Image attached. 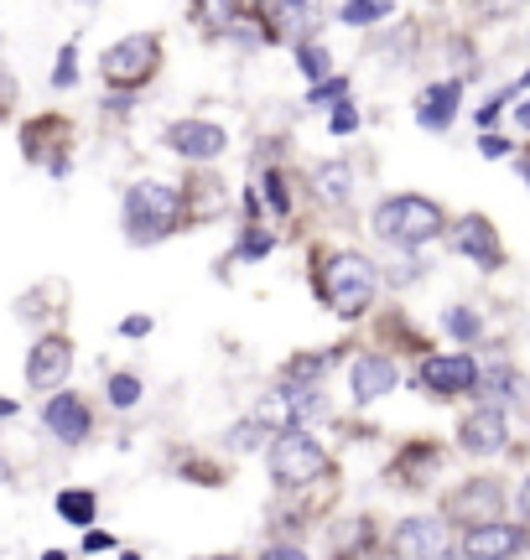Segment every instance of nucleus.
<instances>
[{
  "mask_svg": "<svg viewBox=\"0 0 530 560\" xmlns=\"http://www.w3.org/2000/svg\"><path fill=\"white\" fill-rule=\"evenodd\" d=\"M83 550H89V556H100V550H110V535H89V540H83Z\"/></svg>",
  "mask_w": 530,
  "mask_h": 560,
  "instance_id": "obj_33",
  "label": "nucleus"
},
{
  "mask_svg": "<svg viewBox=\"0 0 530 560\" xmlns=\"http://www.w3.org/2000/svg\"><path fill=\"white\" fill-rule=\"evenodd\" d=\"M520 514H526V520H530V482H526V488H520Z\"/></svg>",
  "mask_w": 530,
  "mask_h": 560,
  "instance_id": "obj_35",
  "label": "nucleus"
},
{
  "mask_svg": "<svg viewBox=\"0 0 530 560\" xmlns=\"http://www.w3.org/2000/svg\"><path fill=\"white\" fill-rule=\"evenodd\" d=\"M338 16H344L348 26H365V21H385V16H390V5H385V0H369V5L359 0V5H344Z\"/></svg>",
  "mask_w": 530,
  "mask_h": 560,
  "instance_id": "obj_22",
  "label": "nucleus"
},
{
  "mask_svg": "<svg viewBox=\"0 0 530 560\" xmlns=\"http://www.w3.org/2000/svg\"><path fill=\"white\" fill-rule=\"evenodd\" d=\"M375 234L385 244H401V249H416V244H427L442 234V208L427 198H390L375 208Z\"/></svg>",
  "mask_w": 530,
  "mask_h": 560,
  "instance_id": "obj_3",
  "label": "nucleus"
},
{
  "mask_svg": "<svg viewBox=\"0 0 530 560\" xmlns=\"http://www.w3.org/2000/svg\"><path fill=\"white\" fill-rule=\"evenodd\" d=\"M136 400H141V380H136V374H115V380H110V405H115V410H130Z\"/></svg>",
  "mask_w": 530,
  "mask_h": 560,
  "instance_id": "obj_21",
  "label": "nucleus"
},
{
  "mask_svg": "<svg viewBox=\"0 0 530 560\" xmlns=\"http://www.w3.org/2000/svg\"><path fill=\"white\" fill-rule=\"evenodd\" d=\"M452 249L458 255H473L479 265H499L505 255H499V240H494V229H489V219H479V213H469V219L452 229Z\"/></svg>",
  "mask_w": 530,
  "mask_h": 560,
  "instance_id": "obj_14",
  "label": "nucleus"
},
{
  "mask_svg": "<svg viewBox=\"0 0 530 560\" xmlns=\"http://www.w3.org/2000/svg\"><path fill=\"white\" fill-rule=\"evenodd\" d=\"M344 94H348V79H327L312 89V104H333V100H344Z\"/></svg>",
  "mask_w": 530,
  "mask_h": 560,
  "instance_id": "obj_27",
  "label": "nucleus"
},
{
  "mask_svg": "<svg viewBox=\"0 0 530 560\" xmlns=\"http://www.w3.org/2000/svg\"><path fill=\"white\" fill-rule=\"evenodd\" d=\"M157 68H162V37L157 32H130L104 52V79L120 83V89H141Z\"/></svg>",
  "mask_w": 530,
  "mask_h": 560,
  "instance_id": "obj_5",
  "label": "nucleus"
},
{
  "mask_svg": "<svg viewBox=\"0 0 530 560\" xmlns=\"http://www.w3.org/2000/svg\"><path fill=\"white\" fill-rule=\"evenodd\" d=\"M431 560H458V556H452V550H442V556H431Z\"/></svg>",
  "mask_w": 530,
  "mask_h": 560,
  "instance_id": "obj_39",
  "label": "nucleus"
},
{
  "mask_svg": "<svg viewBox=\"0 0 530 560\" xmlns=\"http://www.w3.org/2000/svg\"><path fill=\"white\" fill-rule=\"evenodd\" d=\"M354 125H359V115H354L348 104H338V115H333V136H348Z\"/></svg>",
  "mask_w": 530,
  "mask_h": 560,
  "instance_id": "obj_29",
  "label": "nucleus"
},
{
  "mask_svg": "<svg viewBox=\"0 0 530 560\" xmlns=\"http://www.w3.org/2000/svg\"><path fill=\"white\" fill-rule=\"evenodd\" d=\"M261 255H270V240L261 229H250V240H240V260H261Z\"/></svg>",
  "mask_w": 530,
  "mask_h": 560,
  "instance_id": "obj_26",
  "label": "nucleus"
},
{
  "mask_svg": "<svg viewBox=\"0 0 530 560\" xmlns=\"http://www.w3.org/2000/svg\"><path fill=\"white\" fill-rule=\"evenodd\" d=\"M448 332H452V338H463V342H473V338H479V317H473L469 306H452V312H448Z\"/></svg>",
  "mask_w": 530,
  "mask_h": 560,
  "instance_id": "obj_23",
  "label": "nucleus"
},
{
  "mask_svg": "<svg viewBox=\"0 0 530 560\" xmlns=\"http://www.w3.org/2000/svg\"><path fill=\"white\" fill-rule=\"evenodd\" d=\"M458 436H463V452H473V457H494V452L510 441V431H505V416H499V410H473Z\"/></svg>",
  "mask_w": 530,
  "mask_h": 560,
  "instance_id": "obj_12",
  "label": "nucleus"
},
{
  "mask_svg": "<svg viewBox=\"0 0 530 560\" xmlns=\"http://www.w3.org/2000/svg\"><path fill=\"white\" fill-rule=\"evenodd\" d=\"M0 416H16V405H11V400H0Z\"/></svg>",
  "mask_w": 530,
  "mask_h": 560,
  "instance_id": "obj_37",
  "label": "nucleus"
},
{
  "mask_svg": "<svg viewBox=\"0 0 530 560\" xmlns=\"http://www.w3.org/2000/svg\"><path fill=\"white\" fill-rule=\"evenodd\" d=\"M94 493H83V488H68V493H58V514L68 524H94Z\"/></svg>",
  "mask_w": 530,
  "mask_h": 560,
  "instance_id": "obj_17",
  "label": "nucleus"
},
{
  "mask_svg": "<svg viewBox=\"0 0 530 560\" xmlns=\"http://www.w3.org/2000/svg\"><path fill=\"white\" fill-rule=\"evenodd\" d=\"M318 187H323V198L344 202V198H348V166H344V161L323 166V172H318Z\"/></svg>",
  "mask_w": 530,
  "mask_h": 560,
  "instance_id": "obj_18",
  "label": "nucleus"
},
{
  "mask_svg": "<svg viewBox=\"0 0 530 560\" xmlns=\"http://www.w3.org/2000/svg\"><path fill=\"white\" fill-rule=\"evenodd\" d=\"M479 151H484V156H489V161H499V156H505V151H510V140L484 136V140H479Z\"/></svg>",
  "mask_w": 530,
  "mask_h": 560,
  "instance_id": "obj_30",
  "label": "nucleus"
},
{
  "mask_svg": "<svg viewBox=\"0 0 530 560\" xmlns=\"http://www.w3.org/2000/svg\"><path fill=\"white\" fill-rule=\"evenodd\" d=\"M499 503H505L499 482L473 478L469 488H458V493L448 499V514L458 524H469V529H484V524H499Z\"/></svg>",
  "mask_w": 530,
  "mask_h": 560,
  "instance_id": "obj_6",
  "label": "nucleus"
},
{
  "mask_svg": "<svg viewBox=\"0 0 530 560\" xmlns=\"http://www.w3.org/2000/svg\"><path fill=\"white\" fill-rule=\"evenodd\" d=\"M73 62H79V42H62L58 73H53V83H58V89H68V83H73Z\"/></svg>",
  "mask_w": 530,
  "mask_h": 560,
  "instance_id": "obj_24",
  "label": "nucleus"
},
{
  "mask_svg": "<svg viewBox=\"0 0 530 560\" xmlns=\"http://www.w3.org/2000/svg\"><path fill=\"white\" fill-rule=\"evenodd\" d=\"M261 420H245V425H234V431H229V441H234V446H240V452H250V446H255V441H261Z\"/></svg>",
  "mask_w": 530,
  "mask_h": 560,
  "instance_id": "obj_25",
  "label": "nucleus"
},
{
  "mask_svg": "<svg viewBox=\"0 0 530 560\" xmlns=\"http://www.w3.org/2000/svg\"><path fill=\"white\" fill-rule=\"evenodd\" d=\"M261 560H307V556L297 550V545H270V550H265Z\"/></svg>",
  "mask_w": 530,
  "mask_h": 560,
  "instance_id": "obj_31",
  "label": "nucleus"
},
{
  "mask_svg": "<svg viewBox=\"0 0 530 560\" xmlns=\"http://www.w3.org/2000/svg\"><path fill=\"white\" fill-rule=\"evenodd\" d=\"M390 389H395V363L390 359H375V353H369V359H359L354 363V400H380V395H390Z\"/></svg>",
  "mask_w": 530,
  "mask_h": 560,
  "instance_id": "obj_15",
  "label": "nucleus"
},
{
  "mask_svg": "<svg viewBox=\"0 0 530 560\" xmlns=\"http://www.w3.org/2000/svg\"><path fill=\"white\" fill-rule=\"evenodd\" d=\"M422 384H427L431 395H463L479 384V363L463 359V353H452V359H427L422 363Z\"/></svg>",
  "mask_w": 530,
  "mask_h": 560,
  "instance_id": "obj_10",
  "label": "nucleus"
},
{
  "mask_svg": "<svg viewBox=\"0 0 530 560\" xmlns=\"http://www.w3.org/2000/svg\"><path fill=\"white\" fill-rule=\"evenodd\" d=\"M42 560H68V556H62V550H47V556H42Z\"/></svg>",
  "mask_w": 530,
  "mask_h": 560,
  "instance_id": "obj_38",
  "label": "nucleus"
},
{
  "mask_svg": "<svg viewBox=\"0 0 530 560\" xmlns=\"http://www.w3.org/2000/svg\"><path fill=\"white\" fill-rule=\"evenodd\" d=\"M5 482H11V467H5V457H0V488H5Z\"/></svg>",
  "mask_w": 530,
  "mask_h": 560,
  "instance_id": "obj_36",
  "label": "nucleus"
},
{
  "mask_svg": "<svg viewBox=\"0 0 530 560\" xmlns=\"http://www.w3.org/2000/svg\"><path fill=\"white\" fill-rule=\"evenodd\" d=\"M395 560H431L448 550V524L442 520H406L395 529V540H390Z\"/></svg>",
  "mask_w": 530,
  "mask_h": 560,
  "instance_id": "obj_8",
  "label": "nucleus"
},
{
  "mask_svg": "<svg viewBox=\"0 0 530 560\" xmlns=\"http://www.w3.org/2000/svg\"><path fill=\"white\" fill-rule=\"evenodd\" d=\"M327 472V452L307 431H276L270 441V478L276 488H307Z\"/></svg>",
  "mask_w": 530,
  "mask_h": 560,
  "instance_id": "obj_4",
  "label": "nucleus"
},
{
  "mask_svg": "<svg viewBox=\"0 0 530 560\" xmlns=\"http://www.w3.org/2000/svg\"><path fill=\"white\" fill-rule=\"evenodd\" d=\"M520 545H526V535H520L515 524H484V529H469L463 556L469 560H505V556H515Z\"/></svg>",
  "mask_w": 530,
  "mask_h": 560,
  "instance_id": "obj_13",
  "label": "nucleus"
},
{
  "mask_svg": "<svg viewBox=\"0 0 530 560\" xmlns=\"http://www.w3.org/2000/svg\"><path fill=\"white\" fill-rule=\"evenodd\" d=\"M458 83H431L427 94H422V109H416V120L427 125V130H448L452 125V109H458Z\"/></svg>",
  "mask_w": 530,
  "mask_h": 560,
  "instance_id": "obj_16",
  "label": "nucleus"
},
{
  "mask_svg": "<svg viewBox=\"0 0 530 560\" xmlns=\"http://www.w3.org/2000/svg\"><path fill=\"white\" fill-rule=\"evenodd\" d=\"M166 145L187 161H214V156H224L229 136L214 120H177L172 130H166Z\"/></svg>",
  "mask_w": 530,
  "mask_h": 560,
  "instance_id": "obj_7",
  "label": "nucleus"
},
{
  "mask_svg": "<svg viewBox=\"0 0 530 560\" xmlns=\"http://www.w3.org/2000/svg\"><path fill=\"white\" fill-rule=\"evenodd\" d=\"M484 389H489V400H499V405H510V400H520V395H526V384L515 380L510 369H499V374H489V384H484Z\"/></svg>",
  "mask_w": 530,
  "mask_h": 560,
  "instance_id": "obj_20",
  "label": "nucleus"
},
{
  "mask_svg": "<svg viewBox=\"0 0 530 560\" xmlns=\"http://www.w3.org/2000/svg\"><path fill=\"white\" fill-rule=\"evenodd\" d=\"M120 332H125V338H146V332H151V317H130Z\"/></svg>",
  "mask_w": 530,
  "mask_h": 560,
  "instance_id": "obj_32",
  "label": "nucleus"
},
{
  "mask_svg": "<svg viewBox=\"0 0 530 560\" xmlns=\"http://www.w3.org/2000/svg\"><path fill=\"white\" fill-rule=\"evenodd\" d=\"M375 265L365 260V255H327V265H323V301L338 312L344 322H354V317H365V306L375 301Z\"/></svg>",
  "mask_w": 530,
  "mask_h": 560,
  "instance_id": "obj_2",
  "label": "nucleus"
},
{
  "mask_svg": "<svg viewBox=\"0 0 530 560\" xmlns=\"http://www.w3.org/2000/svg\"><path fill=\"white\" fill-rule=\"evenodd\" d=\"M208 560H240V556H208Z\"/></svg>",
  "mask_w": 530,
  "mask_h": 560,
  "instance_id": "obj_40",
  "label": "nucleus"
},
{
  "mask_svg": "<svg viewBox=\"0 0 530 560\" xmlns=\"http://www.w3.org/2000/svg\"><path fill=\"white\" fill-rule=\"evenodd\" d=\"M42 420H47V431L58 441H68V446H79L83 436H89V405L79 400V395H58V400H47V410H42Z\"/></svg>",
  "mask_w": 530,
  "mask_h": 560,
  "instance_id": "obj_11",
  "label": "nucleus"
},
{
  "mask_svg": "<svg viewBox=\"0 0 530 560\" xmlns=\"http://www.w3.org/2000/svg\"><path fill=\"white\" fill-rule=\"evenodd\" d=\"M68 369H73V342L53 332V338H42L37 348H32V363H26V384H32V389H53V384H58Z\"/></svg>",
  "mask_w": 530,
  "mask_h": 560,
  "instance_id": "obj_9",
  "label": "nucleus"
},
{
  "mask_svg": "<svg viewBox=\"0 0 530 560\" xmlns=\"http://www.w3.org/2000/svg\"><path fill=\"white\" fill-rule=\"evenodd\" d=\"M183 219V192L166 187V182H136L125 192V229L136 244H151V240H166L172 229Z\"/></svg>",
  "mask_w": 530,
  "mask_h": 560,
  "instance_id": "obj_1",
  "label": "nucleus"
},
{
  "mask_svg": "<svg viewBox=\"0 0 530 560\" xmlns=\"http://www.w3.org/2000/svg\"><path fill=\"white\" fill-rule=\"evenodd\" d=\"M297 62H302L307 79H327V68H333V58H327L318 42H302V47H297Z\"/></svg>",
  "mask_w": 530,
  "mask_h": 560,
  "instance_id": "obj_19",
  "label": "nucleus"
},
{
  "mask_svg": "<svg viewBox=\"0 0 530 560\" xmlns=\"http://www.w3.org/2000/svg\"><path fill=\"white\" fill-rule=\"evenodd\" d=\"M265 192H270V208H291V192H286V182H281V172H270V177H265Z\"/></svg>",
  "mask_w": 530,
  "mask_h": 560,
  "instance_id": "obj_28",
  "label": "nucleus"
},
{
  "mask_svg": "<svg viewBox=\"0 0 530 560\" xmlns=\"http://www.w3.org/2000/svg\"><path fill=\"white\" fill-rule=\"evenodd\" d=\"M515 120H520V125H526V130H530V100L520 104V109H515Z\"/></svg>",
  "mask_w": 530,
  "mask_h": 560,
  "instance_id": "obj_34",
  "label": "nucleus"
}]
</instances>
